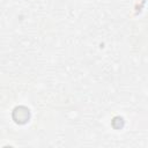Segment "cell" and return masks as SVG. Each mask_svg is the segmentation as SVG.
Instances as JSON below:
<instances>
[{"label": "cell", "mask_w": 148, "mask_h": 148, "mask_svg": "<svg viewBox=\"0 0 148 148\" xmlns=\"http://www.w3.org/2000/svg\"><path fill=\"white\" fill-rule=\"evenodd\" d=\"M30 117V113H29V110L24 106H18L14 110L13 112V118L16 123H20V124H23L25 123Z\"/></svg>", "instance_id": "6da1fadb"}]
</instances>
